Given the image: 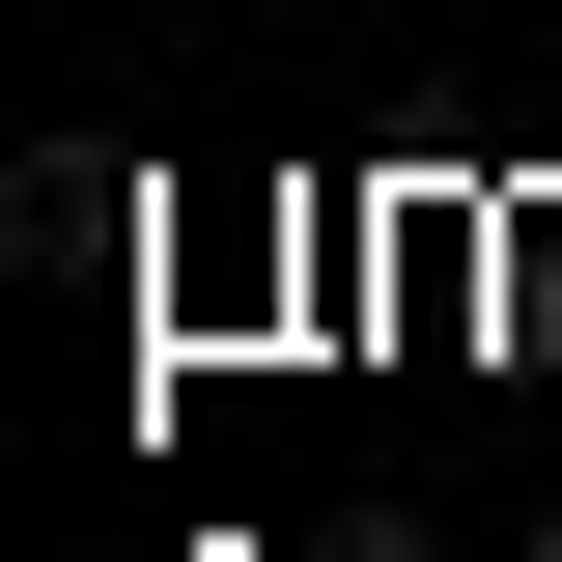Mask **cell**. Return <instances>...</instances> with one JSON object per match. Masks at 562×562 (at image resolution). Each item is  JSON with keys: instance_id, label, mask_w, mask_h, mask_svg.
<instances>
[{"instance_id": "2", "label": "cell", "mask_w": 562, "mask_h": 562, "mask_svg": "<svg viewBox=\"0 0 562 562\" xmlns=\"http://www.w3.org/2000/svg\"><path fill=\"white\" fill-rule=\"evenodd\" d=\"M506 562H562V506H535V535H506Z\"/></svg>"}, {"instance_id": "1", "label": "cell", "mask_w": 562, "mask_h": 562, "mask_svg": "<svg viewBox=\"0 0 562 562\" xmlns=\"http://www.w3.org/2000/svg\"><path fill=\"white\" fill-rule=\"evenodd\" d=\"M310 562H450V535H422V506H338V535H310Z\"/></svg>"}]
</instances>
